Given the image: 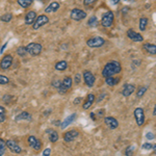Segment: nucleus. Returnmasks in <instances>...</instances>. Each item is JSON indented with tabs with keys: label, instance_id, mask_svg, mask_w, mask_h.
<instances>
[{
	"label": "nucleus",
	"instance_id": "nucleus-47",
	"mask_svg": "<svg viewBox=\"0 0 156 156\" xmlns=\"http://www.w3.org/2000/svg\"><path fill=\"white\" fill-rule=\"evenodd\" d=\"M153 151H154V153H155V154H156V145H154V144H153V149H152Z\"/></svg>",
	"mask_w": 156,
	"mask_h": 156
},
{
	"label": "nucleus",
	"instance_id": "nucleus-26",
	"mask_svg": "<svg viewBox=\"0 0 156 156\" xmlns=\"http://www.w3.org/2000/svg\"><path fill=\"white\" fill-rule=\"evenodd\" d=\"M32 1H34V0H17L18 4L21 7H23V9H27V7H29L32 4Z\"/></svg>",
	"mask_w": 156,
	"mask_h": 156
},
{
	"label": "nucleus",
	"instance_id": "nucleus-28",
	"mask_svg": "<svg viewBox=\"0 0 156 156\" xmlns=\"http://www.w3.org/2000/svg\"><path fill=\"white\" fill-rule=\"evenodd\" d=\"M49 140L51 143H56L58 140V133L54 130H51L50 131V136H49Z\"/></svg>",
	"mask_w": 156,
	"mask_h": 156
},
{
	"label": "nucleus",
	"instance_id": "nucleus-18",
	"mask_svg": "<svg viewBox=\"0 0 156 156\" xmlns=\"http://www.w3.org/2000/svg\"><path fill=\"white\" fill-rule=\"evenodd\" d=\"M143 48H144V50L147 53L156 55V45L150 44V43H145V44L143 45Z\"/></svg>",
	"mask_w": 156,
	"mask_h": 156
},
{
	"label": "nucleus",
	"instance_id": "nucleus-42",
	"mask_svg": "<svg viewBox=\"0 0 156 156\" xmlns=\"http://www.w3.org/2000/svg\"><path fill=\"white\" fill-rule=\"evenodd\" d=\"M6 45H7V42H6V43H4V44L2 45V47H1V48H0V53H3L4 49L6 48Z\"/></svg>",
	"mask_w": 156,
	"mask_h": 156
},
{
	"label": "nucleus",
	"instance_id": "nucleus-27",
	"mask_svg": "<svg viewBox=\"0 0 156 156\" xmlns=\"http://www.w3.org/2000/svg\"><path fill=\"white\" fill-rule=\"evenodd\" d=\"M98 24H99V21H98L97 17H95V16L90 17L89 22H87V25H89L90 27H92V28H93V27H97Z\"/></svg>",
	"mask_w": 156,
	"mask_h": 156
},
{
	"label": "nucleus",
	"instance_id": "nucleus-8",
	"mask_svg": "<svg viewBox=\"0 0 156 156\" xmlns=\"http://www.w3.org/2000/svg\"><path fill=\"white\" fill-rule=\"evenodd\" d=\"M70 17H71V19L74 20V21H81V20L87 18V12L80 9H74L71 11Z\"/></svg>",
	"mask_w": 156,
	"mask_h": 156
},
{
	"label": "nucleus",
	"instance_id": "nucleus-7",
	"mask_svg": "<svg viewBox=\"0 0 156 156\" xmlns=\"http://www.w3.org/2000/svg\"><path fill=\"white\" fill-rule=\"evenodd\" d=\"M49 22V18L46 16V15H40V16L37 17L36 21L32 24V27H34V30H37L39 28H41L42 26L46 25Z\"/></svg>",
	"mask_w": 156,
	"mask_h": 156
},
{
	"label": "nucleus",
	"instance_id": "nucleus-11",
	"mask_svg": "<svg viewBox=\"0 0 156 156\" xmlns=\"http://www.w3.org/2000/svg\"><path fill=\"white\" fill-rule=\"evenodd\" d=\"M28 144L34 150H36V151L41 150L42 142L40 140H37L36 136H34V135H30V136L28 137Z\"/></svg>",
	"mask_w": 156,
	"mask_h": 156
},
{
	"label": "nucleus",
	"instance_id": "nucleus-31",
	"mask_svg": "<svg viewBox=\"0 0 156 156\" xmlns=\"http://www.w3.org/2000/svg\"><path fill=\"white\" fill-rule=\"evenodd\" d=\"M6 119L5 115V108L3 106H0V123H3Z\"/></svg>",
	"mask_w": 156,
	"mask_h": 156
},
{
	"label": "nucleus",
	"instance_id": "nucleus-44",
	"mask_svg": "<svg viewBox=\"0 0 156 156\" xmlns=\"http://www.w3.org/2000/svg\"><path fill=\"white\" fill-rule=\"evenodd\" d=\"M110 2H112L114 5H117L118 3H120V0H110Z\"/></svg>",
	"mask_w": 156,
	"mask_h": 156
},
{
	"label": "nucleus",
	"instance_id": "nucleus-19",
	"mask_svg": "<svg viewBox=\"0 0 156 156\" xmlns=\"http://www.w3.org/2000/svg\"><path fill=\"white\" fill-rule=\"evenodd\" d=\"M59 7H60L59 2L53 1V2H51V3H50L49 5L46 7V9H45V12H46V14H49V12H56Z\"/></svg>",
	"mask_w": 156,
	"mask_h": 156
},
{
	"label": "nucleus",
	"instance_id": "nucleus-41",
	"mask_svg": "<svg viewBox=\"0 0 156 156\" xmlns=\"http://www.w3.org/2000/svg\"><path fill=\"white\" fill-rule=\"evenodd\" d=\"M146 137H147L148 140H153L155 136H154V134H153L152 132H148L147 134H146Z\"/></svg>",
	"mask_w": 156,
	"mask_h": 156
},
{
	"label": "nucleus",
	"instance_id": "nucleus-45",
	"mask_svg": "<svg viewBox=\"0 0 156 156\" xmlns=\"http://www.w3.org/2000/svg\"><path fill=\"white\" fill-rule=\"evenodd\" d=\"M90 118H92V119L93 120H94V121H96V117H95V112H90Z\"/></svg>",
	"mask_w": 156,
	"mask_h": 156
},
{
	"label": "nucleus",
	"instance_id": "nucleus-20",
	"mask_svg": "<svg viewBox=\"0 0 156 156\" xmlns=\"http://www.w3.org/2000/svg\"><path fill=\"white\" fill-rule=\"evenodd\" d=\"M94 101H95V95L94 94L87 95V99H85V101L83 102V105H82L83 109H89V108L92 106L93 103H94Z\"/></svg>",
	"mask_w": 156,
	"mask_h": 156
},
{
	"label": "nucleus",
	"instance_id": "nucleus-3",
	"mask_svg": "<svg viewBox=\"0 0 156 156\" xmlns=\"http://www.w3.org/2000/svg\"><path fill=\"white\" fill-rule=\"evenodd\" d=\"M72 83H73V80L72 78L70 76H67L64 78L62 82H60V85L58 87V92L60 94H66V93L72 87Z\"/></svg>",
	"mask_w": 156,
	"mask_h": 156
},
{
	"label": "nucleus",
	"instance_id": "nucleus-43",
	"mask_svg": "<svg viewBox=\"0 0 156 156\" xmlns=\"http://www.w3.org/2000/svg\"><path fill=\"white\" fill-rule=\"evenodd\" d=\"M81 100H82V99H81V98H80V97H79V98H76V99L74 100V104H79Z\"/></svg>",
	"mask_w": 156,
	"mask_h": 156
},
{
	"label": "nucleus",
	"instance_id": "nucleus-22",
	"mask_svg": "<svg viewBox=\"0 0 156 156\" xmlns=\"http://www.w3.org/2000/svg\"><path fill=\"white\" fill-rule=\"evenodd\" d=\"M120 80H121V78L119 77H112V76H110V77H106L105 78V82L108 84V87H115V84H118L120 82Z\"/></svg>",
	"mask_w": 156,
	"mask_h": 156
},
{
	"label": "nucleus",
	"instance_id": "nucleus-2",
	"mask_svg": "<svg viewBox=\"0 0 156 156\" xmlns=\"http://www.w3.org/2000/svg\"><path fill=\"white\" fill-rule=\"evenodd\" d=\"M26 50H27V53L30 54L31 56H37V55L42 53L43 47L39 43H29L26 46Z\"/></svg>",
	"mask_w": 156,
	"mask_h": 156
},
{
	"label": "nucleus",
	"instance_id": "nucleus-24",
	"mask_svg": "<svg viewBox=\"0 0 156 156\" xmlns=\"http://www.w3.org/2000/svg\"><path fill=\"white\" fill-rule=\"evenodd\" d=\"M31 115L28 114L27 112H21L19 115H17L16 117V121H21V120H27V121H30L31 120Z\"/></svg>",
	"mask_w": 156,
	"mask_h": 156
},
{
	"label": "nucleus",
	"instance_id": "nucleus-15",
	"mask_svg": "<svg viewBox=\"0 0 156 156\" xmlns=\"http://www.w3.org/2000/svg\"><path fill=\"white\" fill-rule=\"evenodd\" d=\"M104 123L110 128V129H117L118 126H119V122H118V120L114 117H106L104 119Z\"/></svg>",
	"mask_w": 156,
	"mask_h": 156
},
{
	"label": "nucleus",
	"instance_id": "nucleus-25",
	"mask_svg": "<svg viewBox=\"0 0 156 156\" xmlns=\"http://www.w3.org/2000/svg\"><path fill=\"white\" fill-rule=\"evenodd\" d=\"M148 18H146V17H143V18L140 19V24H138V27H140V30H142V31H144L146 30V27H147L148 25Z\"/></svg>",
	"mask_w": 156,
	"mask_h": 156
},
{
	"label": "nucleus",
	"instance_id": "nucleus-36",
	"mask_svg": "<svg viewBox=\"0 0 156 156\" xmlns=\"http://www.w3.org/2000/svg\"><path fill=\"white\" fill-rule=\"evenodd\" d=\"M142 148L144 150H152L153 149V144H151V143H145V144L142 146Z\"/></svg>",
	"mask_w": 156,
	"mask_h": 156
},
{
	"label": "nucleus",
	"instance_id": "nucleus-37",
	"mask_svg": "<svg viewBox=\"0 0 156 156\" xmlns=\"http://www.w3.org/2000/svg\"><path fill=\"white\" fill-rule=\"evenodd\" d=\"M97 1H98V0H83V3H84V5L90 6V5H93V4H95Z\"/></svg>",
	"mask_w": 156,
	"mask_h": 156
},
{
	"label": "nucleus",
	"instance_id": "nucleus-39",
	"mask_svg": "<svg viewBox=\"0 0 156 156\" xmlns=\"http://www.w3.org/2000/svg\"><path fill=\"white\" fill-rule=\"evenodd\" d=\"M81 75L80 74H76L75 75V84H79L80 83V80H81Z\"/></svg>",
	"mask_w": 156,
	"mask_h": 156
},
{
	"label": "nucleus",
	"instance_id": "nucleus-16",
	"mask_svg": "<svg viewBox=\"0 0 156 156\" xmlns=\"http://www.w3.org/2000/svg\"><path fill=\"white\" fill-rule=\"evenodd\" d=\"M37 12H34V11H29L28 12H27L26 15H25V24H27V25H31V24H34V22L36 21V19H37Z\"/></svg>",
	"mask_w": 156,
	"mask_h": 156
},
{
	"label": "nucleus",
	"instance_id": "nucleus-35",
	"mask_svg": "<svg viewBox=\"0 0 156 156\" xmlns=\"http://www.w3.org/2000/svg\"><path fill=\"white\" fill-rule=\"evenodd\" d=\"M9 82V79L4 75H0V84H7Z\"/></svg>",
	"mask_w": 156,
	"mask_h": 156
},
{
	"label": "nucleus",
	"instance_id": "nucleus-34",
	"mask_svg": "<svg viewBox=\"0 0 156 156\" xmlns=\"http://www.w3.org/2000/svg\"><path fill=\"white\" fill-rule=\"evenodd\" d=\"M133 150H134L133 146H129V147L125 150V155L126 156H133Z\"/></svg>",
	"mask_w": 156,
	"mask_h": 156
},
{
	"label": "nucleus",
	"instance_id": "nucleus-29",
	"mask_svg": "<svg viewBox=\"0 0 156 156\" xmlns=\"http://www.w3.org/2000/svg\"><path fill=\"white\" fill-rule=\"evenodd\" d=\"M0 20H1L2 22H11L12 20V15L11 14V12H7V14H4L2 15L1 17H0Z\"/></svg>",
	"mask_w": 156,
	"mask_h": 156
},
{
	"label": "nucleus",
	"instance_id": "nucleus-10",
	"mask_svg": "<svg viewBox=\"0 0 156 156\" xmlns=\"http://www.w3.org/2000/svg\"><path fill=\"white\" fill-rule=\"evenodd\" d=\"M83 80H84V83L87 84V87H92L95 83L96 78H95L94 74H93L92 72L89 71V70H87V71L83 72Z\"/></svg>",
	"mask_w": 156,
	"mask_h": 156
},
{
	"label": "nucleus",
	"instance_id": "nucleus-6",
	"mask_svg": "<svg viewBox=\"0 0 156 156\" xmlns=\"http://www.w3.org/2000/svg\"><path fill=\"white\" fill-rule=\"evenodd\" d=\"M105 44V40L101 37H94L92 39L87 40V45L90 48H99Z\"/></svg>",
	"mask_w": 156,
	"mask_h": 156
},
{
	"label": "nucleus",
	"instance_id": "nucleus-12",
	"mask_svg": "<svg viewBox=\"0 0 156 156\" xmlns=\"http://www.w3.org/2000/svg\"><path fill=\"white\" fill-rule=\"evenodd\" d=\"M127 37L133 42H143L144 41V37H143L142 34H138V32H136V31H134L133 29H128Z\"/></svg>",
	"mask_w": 156,
	"mask_h": 156
},
{
	"label": "nucleus",
	"instance_id": "nucleus-46",
	"mask_svg": "<svg viewBox=\"0 0 156 156\" xmlns=\"http://www.w3.org/2000/svg\"><path fill=\"white\" fill-rule=\"evenodd\" d=\"M153 115H155V117H156V104L154 106V109H153Z\"/></svg>",
	"mask_w": 156,
	"mask_h": 156
},
{
	"label": "nucleus",
	"instance_id": "nucleus-1",
	"mask_svg": "<svg viewBox=\"0 0 156 156\" xmlns=\"http://www.w3.org/2000/svg\"><path fill=\"white\" fill-rule=\"evenodd\" d=\"M122 71V67H121V64L117 60H112V62H107L104 66L102 70V75L103 77H110L115 74H118Z\"/></svg>",
	"mask_w": 156,
	"mask_h": 156
},
{
	"label": "nucleus",
	"instance_id": "nucleus-38",
	"mask_svg": "<svg viewBox=\"0 0 156 156\" xmlns=\"http://www.w3.org/2000/svg\"><path fill=\"white\" fill-rule=\"evenodd\" d=\"M50 154H51V149L50 148H46V149L43 151L42 156H50Z\"/></svg>",
	"mask_w": 156,
	"mask_h": 156
},
{
	"label": "nucleus",
	"instance_id": "nucleus-4",
	"mask_svg": "<svg viewBox=\"0 0 156 156\" xmlns=\"http://www.w3.org/2000/svg\"><path fill=\"white\" fill-rule=\"evenodd\" d=\"M114 20H115L114 12H106L101 18V25L103 27H106V28H108V27H110L112 25V23H114Z\"/></svg>",
	"mask_w": 156,
	"mask_h": 156
},
{
	"label": "nucleus",
	"instance_id": "nucleus-40",
	"mask_svg": "<svg viewBox=\"0 0 156 156\" xmlns=\"http://www.w3.org/2000/svg\"><path fill=\"white\" fill-rule=\"evenodd\" d=\"M60 82H62V81H59V80H54V81L52 82V84H53V87H56V89H58L59 85H60Z\"/></svg>",
	"mask_w": 156,
	"mask_h": 156
},
{
	"label": "nucleus",
	"instance_id": "nucleus-32",
	"mask_svg": "<svg viewBox=\"0 0 156 156\" xmlns=\"http://www.w3.org/2000/svg\"><path fill=\"white\" fill-rule=\"evenodd\" d=\"M147 90H148L147 87H140V89H138L137 93H136V97L137 98H142L145 95V93L147 92Z\"/></svg>",
	"mask_w": 156,
	"mask_h": 156
},
{
	"label": "nucleus",
	"instance_id": "nucleus-33",
	"mask_svg": "<svg viewBox=\"0 0 156 156\" xmlns=\"http://www.w3.org/2000/svg\"><path fill=\"white\" fill-rule=\"evenodd\" d=\"M5 148H6V144L4 143V140L2 138H0V156H2L5 152Z\"/></svg>",
	"mask_w": 156,
	"mask_h": 156
},
{
	"label": "nucleus",
	"instance_id": "nucleus-13",
	"mask_svg": "<svg viewBox=\"0 0 156 156\" xmlns=\"http://www.w3.org/2000/svg\"><path fill=\"white\" fill-rule=\"evenodd\" d=\"M5 144H6V147L9 148V149L11 150L12 153H17V154H20V153L22 152L21 147H20V146L17 144L15 140H7Z\"/></svg>",
	"mask_w": 156,
	"mask_h": 156
},
{
	"label": "nucleus",
	"instance_id": "nucleus-5",
	"mask_svg": "<svg viewBox=\"0 0 156 156\" xmlns=\"http://www.w3.org/2000/svg\"><path fill=\"white\" fill-rule=\"evenodd\" d=\"M133 115H134L137 126H143L145 124V119H146L144 109L142 107H136L134 109V112H133Z\"/></svg>",
	"mask_w": 156,
	"mask_h": 156
},
{
	"label": "nucleus",
	"instance_id": "nucleus-14",
	"mask_svg": "<svg viewBox=\"0 0 156 156\" xmlns=\"http://www.w3.org/2000/svg\"><path fill=\"white\" fill-rule=\"evenodd\" d=\"M79 136V131L77 130H70V131L66 132L64 134V140L67 143H71L73 140H75V138Z\"/></svg>",
	"mask_w": 156,
	"mask_h": 156
},
{
	"label": "nucleus",
	"instance_id": "nucleus-17",
	"mask_svg": "<svg viewBox=\"0 0 156 156\" xmlns=\"http://www.w3.org/2000/svg\"><path fill=\"white\" fill-rule=\"evenodd\" d=\"M135 90V87L133 84H130V83H127L124 85L123 87V90H122V95L124 97H129L130 95L132 94L133 92Z\"/></svg>",
	"mask_w": 156,
	"mask_h": 156
},
{
	"label": "nucleus",
	"instance_id": "nucleus-21",
	"mask_svg": "<svg viewBox=\"0 0 156 156\" xmlns=\"http://www.w3.org/2000/svg\"><path fill=\"white\" fill-rule=\"evenodd\" d=\"M76 117H77V115L76 114H73V115H69L68 118H66V119L64 120V122L62 123V128H66V127H68L69 126L71 123H73L74 122V120L76 119Z\"/></svg>",
	"mask_w": 156,
	"mask_h": 156
},
{
	"label": "nucleus",
	"instance_id": "nucleus-23",
	"mask_svg": "<svg viewBox=\"0 0 156 156\" xmlns=\"http://www.w3.org/2000/svg\"><path fill=\"white\" fill-rule=\"evenodd\" d=\"M67 68L68 62L66 60H60L55 64V70H57V71H65V70H67Z\"/></svg>",
	"mask_w": 156,
	"mask_h": 156
},
{
	"label": "nucleus",
	"instance_id": "nucleus-9",
	"mask_svg": "<svg viewBox=\"0 0 156 156\" xmlns=\"http://www.w3.org/2000/svg\"><path fill=\"white\" fill-rule=\"evenodd\" d=\"M12 60H14V58H12V55L6 54L5 56H3V58L1 59V62H0V69L3 70V71L9 70L12 65Z\"/></svg>",
	"mask_w": 156,
	"mask_h": 156
},
{
	"label": "nucleus",
	"instance_id": "nucleus-30",
	"mask_svg": "<svg viewBox=\"0 0 156 156\" xmlns=\"http://www.w3.org/2000/svg\"><path fill=\"white\" fill-rule=\"evenodd\" d=\"M17 54L19 55V56H25V55L27 54V50H26V47L25 46H20L17 48Z\"/></svg>",
	"mask_w": 156,
	"mask_h": 156
}]
</instances>
